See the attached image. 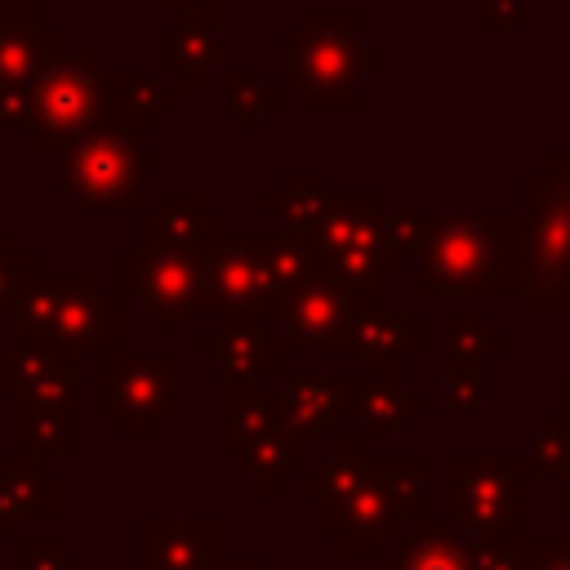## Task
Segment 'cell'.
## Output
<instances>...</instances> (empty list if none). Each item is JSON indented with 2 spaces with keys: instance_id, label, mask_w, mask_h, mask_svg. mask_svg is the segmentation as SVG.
<instances>
[{
  "instance_id": "cell-1",
  "label": "cell",
  "mask_w": 570,
  "mask_h": 570,
  "mask_svg": "<svg viewBox=\"0 0 570 570\" xmlns=\"http://www.w3.org/2000/svg\"><path fill=\"white\" fill-rule=\"evenodd\" d=\"M361 9H303L289 31H281L285 76L281 89L298 98L303 111H361L365 76L383 67V53L361 40Z\"/></svg>"
},
{
  "instance_id": "cell-2",
  "label": "cell",
  "mask_w": 570,
  "mask_h": 570,
  "mask_svg": "<svg viewBox=\"0 0 570 570\" xmlns=\"http://www.w3.org/2000/svg\"><path fill=\"white\" fill-rule=\"evenodd\" d=\"M525 285V227L521 214H450L419 267L423 294H521Z\"/></svg>"
},
{
  "instance_id": "cell-3",
  "label": "cell",
  "mask_w": 570,
  "mask_h": 570,
  "mask_svg": "<svg viewBox=\"0 0 570 570\" xmlns=\"http://www.w3.org/2000/svg\"><path fill=\"white\" fill-rule=\"evenodd\" d=\"M525 285L530 316H561L570 303V151H548L521 183Z\"/></svg>"
},
{
  "instance_id": "cell-4",
  "label": "cell",
  "mask_w": 570,
  "mask_h": 570,
  "mask_svg": "<svg viewBox=\"0 0 570 570\" xmlns=\"http://www.w3.org/2000/svg\"><path fill=\"white\" fill-rule=\"evenodd\" d=\"M298 236L312 245L321 272L365 294H383V281L401 276L405 267V254L392 245L379 191H330L321 214Z\"/></svg>"
},
{
  "instance_id": "cell-5",
  "label": "cell",
  "mask_w": 570,
  "mask_h": 570,
  "mask_svg": "<svg viewBox=\"0 0 570 570\" xmlns=\"http://www.w3.org/2000/svg\"><path fill=\"white\" fill-rule=\"evenodd\" d=\"M525 454H445L441 459V512L468 525L476 539L525 534Z\"/></svg>"
},
{
  "instance_id": "cell-6",
  "label": "cell",
  "mask_w": 570,
  "mask_h": 570,
  "mask_svg": "<svg viewBox=\"0 0 570 570\" xmlns=\"http://www.w3.org/2000/svg\"><path fill=\"white\" fill-rule=\"evenodd\" d=\"M160 169V151H142L138 138L107 111L80 142H71L58 156V183L62 191L89 209H138L142 174Z\"/></svg>"
},
{
  "instance_id": "cell-7",
  "label": "cell",
  "mask_w": 570,
  "mask_h": 570,
  "mask_svg": "<svg viewBox=\"0 0 570 570\" xmlns=\"http://www.w3.org/2000/svg\"><path fill=\"white\" fill-rule=\"evenodd\" d=\"M107 67L98 49H71L31 85V134L40 151H67L107 116Z\"/></svg>"
},
{
  "instance_id": "cell-8",
  "label": "cell",
  "mask_w": 570,
  "mask_h": 570,
  "mask_svg": "<svg viewBox=\"0 0 570 570\" xmlns=\"http://www.w3.org/2000/svg\"><path fill=\"white\" fill-rule=\"evenodd\" d=\"M183 405L178 356H129L120 347L98 352V410L125 436H156Z\"/></svg>"
},
{
  "instance_id": "cell-9",
  "label": "cell",
  "mask_w": 570,
  "mask_h": 570,
  "mask_svg": "<svg viewBox=\"0 0 570 570\" xmlns=\"http://www.w3.org/2000/svg\"><path fill=\"white\" fill-rule=\"evenodd\" d=\"M383 303V294H365L330 272H316L307 285H298L294 294L281 298V307L272 312L289 356L294 352H334V356H352V338L361 316Z\"/></svg>"
},
{
  "instance_id": "cell-10",
  "label": "cell",
  "mask_w": 570,
  "mask_h": 570,
  "mask_svg": "<svg viewBox=\"0 0 570 570\" xmlns=\"http://www.w3.org/2000/svg\"><path fill=\"white\" fill-rule=\"evenodd\" d=\"M205 258L209 254H178V249H125L116 258L120 294L138 298L165 338L183 330L187 316L205 312Z\"/></svg>"
},
{
  "instance_id": "cell-11",
  "label": "cell",
  "mask_w": 570,
  "mask_h": 570,
  "mask_svg": "<svg viewBox=\"0 0 570 570\" xmlns=\"http://www.w3.org/2000/svg\"><path fill=\"white\" fill-rule=\"evenodd\" d=\"M276 289L258 249V232L236 236L223 232V240L205 258V316H227V312H254L267 316L276 312Z\"/></svg>"
},
{
  "instance_id": "cell-12",
  "label": "cell",
  "mask_w": 570,
  "mask_h": 570,
  "mask_svg": "<svg viewBox=\"0 0 570 570\" xmlns=\"http://www.w3.org/2000/svg\"><path fill=\"white\" fill-rule=\"evenodd\" d=\"M200 352L218 365V387H258L263 379L285 370V338L281 330H267V316L254 312H227L214 316V330L200 334Z\"/></svg>"
},
{
  "instance_id": "cell-13",
  "label": "cell",
  "mask_w": 570,
  "mask_h": 570,
  "mask_svg": "<svg viewBox=\"0 0 570 570\" xmlns=\"http://www.w3.org/2000/svg\"><path fill=\"white\" fill-rule=\"evenodd\" d=\"M321 512H325L321 530H325L330 539H338L343 557H379L392 539L405 534V521H410L405 508L396 503V494L387 490L383 472H379V454H374L370 481L356 485L343 503H330V508H321Z\"/></svg>"
},
{
  "instance_id": "cell-14",
  "label": "cell",
  "mask_w": 570,
  "mask_h": 570,
  "mask_svg": "<svg viewBox=\"0 0 570 570\" xmlns=\"http://www.w3.org/2000/svg\"><path fill=\"white\" fill-rule=\"evenodd\" d=\"M80 356L62 352L40 334H18V343L0 356V392L27 405H76Z\"/></svg>"
},
{
  "instance_id": "cell-15",
  "label": "cell",
  "mask_w": 570,
  "mask_h": 570,
  "mask_svg": "<svg viewBox=\"0 0 570 570\" xmlns=\"http://www.w3.org/2000/svg\"><path fill=\"white\" fill-rule=\"evenodd\" d=\"M58 343L71 356H98L116 347L120 338V289H107L94 272H71V289L53 316V325L40 334Z\"/></svg>"
},
{
  "instance_id": "cell-16",
  "label": "cell",
  "mask_w": 570,
  "mask_h": 570,
  "mask_svg": "<svg viewBox=\"0 0 570 570\" xmlns=\"http://www.w3.org/2000/svg\"><path fill=\"white\" fill-rule=\"evenodd\" d=\"M218 517H147L138 525V570H218Z\"/></svg>"
},
{
  "instance_id": "cell-17",
  "label": "cell",
  "mask_w": 570,
  "mask_h": 570,
  "mask_svg": "<svg viewBox=\"0 0 570 570\" xmlns=\"http://www.w3.org/2000/svg\"><path fill=\"white\" fill-rule=\"evenodd\" d=\"M223 240V223L205 209L200 191H160L156 209L138 214V245L142 249H178V254H209Z\"/></svg>"
},
{
  "instance_id": "cell-18",
  "label": "cell",
  "mask_w": 570,
  "mask_h": 570,
  "mask_svg": "<svg viewBox=\"0 0 570 570\" xmlns=\"http://www.w3.org/2000/svg\"><path fill=\"white\" fill-rule=\"evenodd\" d=\"M423 352V316L419 312H387L374 303L352 338V356L361 361V374L370 379H401L405 361Z\"/></svg>"
},
{
  "instance_id": "cell-19",
  "label": "cell",
  "mask_w": 570,
  "mask_h": 570,
  "mask_svg": "<svg viewBox=\"0 0 570 570\" xmlns=\"http://www.w3.org/2000/svg\"><path fill=\"white\" fill-rule=\"evenodd\" d=\"M62 36L53 27H40V4L31 9H4L0 13V85L4 89H31L49 62H58Z\"/></svg>"
},
{
  "instance_id": "cell-20",
  "label": "cell",
  "mask_w": 570,
  "mask_h": 570,
  "mask_svg": "<svg viewBox=\"0 0 570 570\" xmlns=\"http://www.w3.org/2000/svg\"><path fill=\"white\" fill-rule=\"evenodd\" d=\"M281 396L303 436H343L352 423V374H289Z\"/></svg>"
},
{
  "instance_id": "cell-21",
  "label": "cell",
  "mask_w": 570,
  "mask_h": 570,
  "mask_svg": "<svg viewBox=\"0 0 570 570\" xmlns=\"http://www.w3.org/2000/svg\"><path fill=\"white\" fill-rule=\"evenodd\" d=\"M156 58H160V71H169L178 85V94H196L205 71L223 58V22L214 18H178V27L160 31V45H156Z\"/></svg>"
},
{
  "instance_id": "cell-22",
  "label": "cell",
  "mask_w": 570,
  "mask_h": 570,
  "mask_svg": "<svg viewBox=\"0 0 570 570\" xmlns=\"http://www.w3.org/2000/svg\"><path fill=\"white\" fill-rule=\"evenodd\" d=\"M27 517H58V476L40 472L31 454L13 450L0 459V534L18 539Z\"/></svg>"
},
{
  "instance_id": "cell-23",
  "label": "cell",
  "mask_w": 570,
  "mask_h": 570,
  "mask_svg": "<svg viewBox=\"0 0 570 570\" xmlns=\"http://www.w3.org/2000/svg\"><path fill=\"white\" fill-rule=\"evenodd\" d=\"M107 107H111V116L134 138H142V134H156L160 120L183 107V94L178 89H165L156 76L116 67V71H107Z\"/></svg>"
},
{
  "instance_id": "cell-24",
  "label": "cell",
  "mask_w": 570,
  "mask_h": 570,
  "mask_svg": "<svg viewBox=\"0 0 570 570\" xmlns=\"http://www.w3.org/2000/svg\"><path fill=\"white\" fill-rule=\"evenodd\" d=\"M236 459L258 481V494L276 499L285 481H303V432L289 419H281V423L263 428L258 436H249Z\"/></svg>"
},
{
  "instance_id": "cell-25",
  "label": "cell",
  "mask_w": 570,
  "mask_h": 570,
  "mask_svg": "<svg viewBox=\"0 0 570 570\" xmlns=\"http://www.w3.org/2000/svg\"><path fill=\"white\" fill-rule=\"evenodd\" d=\"M423 414V396L405 392L401 379H370V374H352V423L361 436H383L405 428L410 419Z\"/></svg>"
},
{
  "instance_id": "cell-26",
  "label": "cell",
  "mask_w": 570,
  "mask_h": 570,
  "mask_svg": "<svg viewBox=\"0 0 570 570\" xmlns=\"http://www.w3.org/2000/svg\"><path fill=\"white\" fill-rule=\"evenodd\" d=\"M281 419H289L285 396H267L263 387H218V450L227 459H236L249 436Z\"/></svg>"
},
{
  "instance_id": "cell-27",
  "label": "cell",
  "mask_w": 570,
  "mask_h": 570,
  "mask_svg": "<svg viewBox=\"0 0 570 570\" xmlns=\"http://www.w3.org/2000/svg\"><path fill=\"white\" fill-rule=\"evenodd\" d=\"M13 432H18V450L40 459V454H62L71 459L80 450V419H76V405H27L18 401V419H13Z\"/></svg>"
},
{
  "instance_id": "cell-28",
  "label": "cell",
  "mask_w": 570,
  "mask_h": 570,
  "mask_svg": "<svg viewBox=\"0 0 570 570\" xmlns=\"http://www.w3.org/2000/svg\"><path fill=\"white\" fill-rule=\"evenodd\" d=\"M383 570H472L468 543L445 530V517H423L419 534L405 539L392 557H383Z\"/></svg>"
},
{
  "instance_id": "cell-29",
  "label": "cell",
  "mask_w": 570,
  "mask_h": 570,
  "mask_svg": "<svg viewBox=\"0 0 570 570\" xmlns=\"http://www.w3.org/2000/svg\"><path fill=\"white\" fill-rule=\"evenodd\" d=\"M218 94H223V107L232 111L240 134H258L263 120L285 107V89H272L254 71H240V67L218 71Z\"/></svg>"
},
{
  "instance_id": "cell-30",
  "label": "cell",
  "mask_w": 570,
  "mask_h": 570,
  "mask_svg": "<svg viewBox=\"0 0 570 570\" xmlns=\"http://www.w3.org/2000/svg\"><path fill=\"white\" fill-rule=\"evenodd\" d=\"M325 200H330V191H325L321 174L298 169V174H281V187H276V191H263V196H258V209H263V214H281L289 232H303V227L321 214Z\"/></svg>"
},
{
  "instance_id": "cell-31",
  "label": "cell",
  "mask_w": 570,
  "mask_h": 570,
  "mask_svg": "<svg viewBox=\"0 0 570 570\" xmlns=\"http://www.w3.org/2000/svg\"><path fill=\"white\" fill-rule=\"evenodd\" d=\"M441 347H445V356H481V361H490V356H499L508 347V338L490 334L481 312H445L441 316Z\"/></svg>"
},
{
  "instance_id": "cell-32",
  "label": "cell",
  "mask_w": 570,
  "mask_h": 570,
  "mask_svg": "<svg viewBox=\"0 0 570 570\" xmlns=\"http://www.w3.org/2000/svg\"><path fill=\"white\" fill-rule=\"evenodd\" d=\"M441 401L450 414H476L485 401V361L481 356H441Z\"/></svg>"
},
{
  "instance_id": "cell-33",
  "label": "cell",
  "mask_w": 570,
  "mask_h": 570,
  "mask_svg": "<svg viewBox=\"0 0 570 570\" xmlns=\"http://www.w3.org/2000/svg\"><path fill=\"white\" fill-rule=\"evenodd\" d=\"M525 463H530V476H566L570 472V419L566 414H548L539 423V432L530 436Z\"/></svg>"
},
{
  "instance_id": "cell-34",
  "label": "cell",
  "mask_w": 570,
  "mask_h": 570,
  "mask_svg": "<svg viewBox=\"0 0 570 570\" xmlns=\"http://www.w3.org/2000/svg\"><path fill=\"white\" fill-rule=\"evenodd\" d=\"M379 472L410 521H423V459L419 454H379Z\"/></svg>"
},
{
  "instance_id": "cell-35",
  "label": "cell",
  "mask_w": 570,
  "mask_h": 570,
  "mask_svg": "<svg viewBox=\"0 0 570 570\" xmlns=\"http://www.w3.org/2000/svg\"><path fill=\"white\" fill-rule=\"evenodd\" d=\"M468 566L472 570H530V534L512 539H468Z\"/></svg>"
},
{
  "instance_id": "cell-36",
  "label": "cell",
  "mask_w": 570,
  "mask_h": 570,
  "mask_svg": "<svg viewBox=\"0 0 570 570\" xmlns=\"http://www.w3.org/2000/svg\"><path fill=\"white\" fill-rule=\"evenodd\" d=\"M31 272H40V258L31 249H22V240L13 232H0V312H13L18 307L22 281Z\"/></svg>"
},
{
  "instance_id": "cell-37",
  "label": "cell",
  "mask_w": 570,
  "mask_h": 570,
  "mask_svg": "<svg viewBox=\"0 0 570 570\" xmlns=\"http://www.w3.org/2000/svg\"><path fill=\"white\" fill-rule=\"evenodd\" d=\"M13 548H18L22 570H80V561L53 534H18Z\"/></svg>"
},
{
  "instance_id": "cell-38",
  "label": "cell",
  "mask_w": 570,
  "mask_h": 570,
  "mask_svg": "<svg viewBox=\"0 0 570 570\" xmlns=\"http://www.w3.org/2000/svg\"><path fill=\"white\" fill-rule=\"evenodd\" d=\"M436 223L441 218H428L419 209H401V214H387V232H392V245L401 254H428L432 236H436Z\"/></svg>"
},
{
  "instance_id": "cell-39",
  "label": "cell",
  "mask_w": 570,
  "mask_h": 570,
  "mask_svg": "<svg viewBox=\"0 0 570 570\" xmlns=\"http://www.w3.org/2000/svg\"><path fill=\"white\" fill-rule=\"evenodd\" d=\"M530 570H570V539H530Z\"/></svg>"
},
{
  "instance_id": "cell-40",
  "label": "cell",
  "mask_w": 570,
  "mask_h": 570,
  "mask_svg": "<svg viewBox=\"0 0 570 570\" xmlns=\"http://www.w3.org/2000/svg\"><path fill=\"white\" fill-rule=\"evenodd\" d=\"M481 22L490 31H508L525 22V0H481Z\"/></svg>"
},
{
  "instance_id": "cell-41",
  "label": "cell",
  "mask_w": 570,
  "mask_h": 570,
  "mask_svg": "<svg viewBox=\"0 0 570 570\" xmlns=\"http://www.w3.org/2000/svg\"><path fill=\"white\" fill-rule=\"evenodd\" d=\"M156 4L178 18H214L218 22V0H156Z\"/></svg>"
},
{
  "instance_id": "cell-42",
  "label": "cell",
  "mask_w": 570,
  "mask_h": 570,
  "mask_svg": "<svg viewBox=\"0 0 570 570\" xmlns=\"http://www.w3.org/2000/svg\"><path fill=\"white\" fill-rule=\"evenodd\" d=\"M218 570H263V561L258 557H223Z\"/></svg>"
},
{
  "instance_id": "cell-43",
  "label": "cell",
  "mask_w": 570,
  "mask_h": 570,
  "mask_svg": "<svg viewBox=\"0 0 570 570\" xmlns=\"http://www.w3.org/2000/svg\"><path fill=\"white\" fill-rule=\"evenodd\" d=\"M561 414H566V419H570V374H566V379H561Z\"/></svg>"
},
{
  "instance_id": "cell-44",
  "label": "cell",
  "mask_w": 570,
  "mask_h": 570,
  "mask_svg": "<svg viewBox=\"0 0 570 570\" xmlns=\"http://www.w3.org/2000/svg\"><path fill=\"white\" fill-rule=\"evenodd\" d=\"M561 481H566V490H561V512H566V517H570V472H566V476H561Z\"/></svg>"
},
{
  "instance_id": "cell-45",
  "label": "cell",
  "mask_w": 570,
  "mask_h": 570,
  "mask_svg": "<svg viewBox=\"0 0 570 570\" xmlns=\"http://www.w3.org/2000/svg\"><path fill=\"white\" fill-rule=\"evenodd\" d=\"M31 4H40V0H0V9H31Z\"/></svg>"
},
{
  "instance_id": "cell-46",
  "label": "cell",
  "mask_w": 570,
  "mask_h": 570,
  "mask_svg": "<svg viewBox=\"0 0 570 570\" xmlns=\"http://www.w3.org/2000/svg\"><path fill=\"white\" fill-rule=\"evenodd\" d=\"M0 134H9V129H4V120H0Z\"/></svg>"
}]
</instances>
